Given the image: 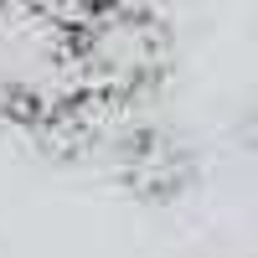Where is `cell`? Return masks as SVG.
<instances>
[{
    "mask_svg": "<svg viewBox=\"0 0 258 258\" xmlns=\"http://www.w3.org/2000/svg\"><path fill=\"white\" fill-rule=\"evenodd\" d=\"M103 160H109V170L119 176V186L135 202H145V207H170V202L191 197V186L202 176L197 150L170 124H160L155 114L129 119L114 135V145L103 150Z\"/></svg>",
    "mask_w": 258,
    "mask_h": 258,
    "instance_id": "cell-3",
    "label": "cell"
},
{
    "mask_svg": "<svg viewBox=\"0 0 258 258\" xmlns=\"http://www.w3.org/2000/svg\"><path fill=\"white\" fill-rule=\"evenodd\" d=\"M78 52H83V88L98 124L114 135L155 109L176 68V31L160 0H119L109 11L78 16Z\"/></svg>",
    "mask_w": 258,
    "mask_h": 258,
    "instance_id": "cell-2",
    "label": "cell"
},
{
    "mask_svg": "<svg viewBox=\"0 0 258 258\" xmlns=\"http://www.w3.org/2000/svg\"><path fill=\"white\" fill-rule=\"evenodd\" d=\"M0 140L57 160H103L109 129L83 88L78 16L52 0H0Z\"/></svg>",
    "mask_w": 258,
    "mask_h": 258,
    "instance_id": "cell-1",
    "label": "cell"
},
{
    "mask_svg": "<svg viewBox=\"0 0 258 258\" xmlns=\"http://www.w3.org/2000/svg\"><path fill=\"white\" fill-rule=\"evenodd\" d=\"M57 11H68V16H93V11H109L119 6V0H52Z\"/></svg>",
    "mask_w": 258,
    "mask_h": 258,
    "instance_id": "cell-4",
    "label": "cell"
}]
</instances>
